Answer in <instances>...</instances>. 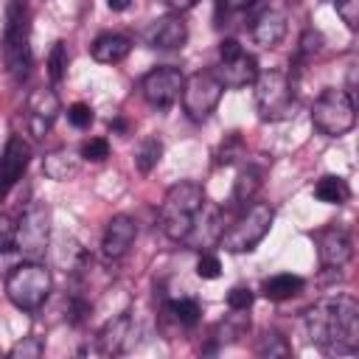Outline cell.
I'll list each match as a JSON object with an SVG mask.
<instances>
[{
	"mask_svg": "<svg viewBox=\"0 0 359 359\" xmlns=\"http://www.w3.org/2000/svg\"><path fill=\"white\" fill-rule=\"evenodd\" d=\"M168 314H171L180 325L194 328V325L199 323L202 309H199V303H196V300H191V297H177V300H171V303H168Z\"/></svg>",
	"mask_w": 359,
	"mask_h": 359,
	"instance_id": "cell-25",
	"label": "cell"
},
{
	"mask_svg": "<svg viewBox=\"0 0 359 359\" xmlns=\"http://www.w3.org/2000/svg\"><path fill=\"white\" fill-rule=\"evenodd\" d=\"M255 353L258 356H289L292 353V348H289V342H286V337H280L278 331H266L261 339H258V345H255Z\"/></svg>",
	"mask_w": 359,
	"mask_h": 359,
	"instance_id": "cell-26",
	"label": "cell"
},
{
	"mask_svg": "<svg viewBox=\"0 0 359 359\" xmlns=\"http://www.w3.org/2000/svg\"><path fill=\"white\" fill-rule=\"evenodd\" d=\"M182 84H185V76L171 67V65H160L154 70H149L140 81V93L146 98V104L157 107V109H168L171 104L180 101L182 95Z\"/></svg>",
	"mask_w": 359,
	"mask_h": 359,
	"instance_id": "cell-11",
	"label": "cell"
},
{
	"mask_svg": "<svg viewBox=\"0 0 359 359\" xmlns=\"http://www.w3.org/2000/svg\"><path fill=\"white\" fill-rule=\"evenodd\" d=\"M79 154H81V160L101 163V160H107V157H109V143H107V137H90V140H84V143H81Z\"/></svg>",
	"mask_w": 359,
	"mask_h": 359,
	"instance_id": "cell-29",
	"label": "cell"
},
{
	"mask_svg": "<svg viewBox=\"0 0 359 359\" xmlns=\"http://www.w3.org/2000/svg\"><path fill=\"white\" fill-rule=\"evenodd\" d=\"M67 121H70V126H76V129H90V123H93V109H90V104H84V101L70 104V107H67Z\"/></svg>",
	"mask_w": 359,
	"mask_h": 359,
	"instance_id": "cell-30",
	"label": "cell"
},
{
	"mask_svg": "<svg viewBox=\"0 0 359 359\" xmlns=\"http://www.w3.org/2000/svg\"><path fill=\"white\" fill-rule=\"evenodd\" d=\"M129 50H132V39L123 36V34H112V31L95 36V42L90 45L93 59L101 62V65H118L129 56Z\"/></svg>",
	"mask_w": 359,
	"mask_h": 359,
	"instance_id": "cell-19",
	"label": "cell"
},
{
	"mask_svg": "<svg viewBox=\"0 0 359 359\" xmlns=\"http://www.w3.org/2000/svg\"><path fill=\"white\" fill-rule=\"evenodd\" d=\"M272 219H275V213H272V208L266 202H252L227 230H222V236H219L222 250H227V252H250V250H255L266 238V233L272 227Z\"/></svg>",
	"mask_w": 359,
	"mask_h": 359,
	"instance_id": "cell-6",
	"label": "cell"
},
{
	"mask_svg": "<svg viewBox=\"0 0 359 359\" xmlns=\"http://www.w3.org/2000/svg\"><path fill=\"white\" fill-rule=\"evenodd\" d=\"M50 286H53L50 269L39 261H22L6 275V297L22 311L42 309L50 294Z\"/></svg>",
	"mask_w": 359,
	"mask_h": 359,
	"instance_id": "cell-4",
	"label": "cell"
},
{
	"mask_svg": "<svg viewBox=\"0 0 359 359\" xmlns=\"http://www.w3.org/2000/svg\"><path fill=\"white\" fill-rule=\"evenodd\" d=\"M303 278L300 275H292V272H280V275H272V278H266L264 280V286H261V292H264V297H269V300H292V297H297L300 292H303Z\"/></svg>",
	"mask_w": 359,
	"mask_h": 359,
	"instance_id": "cell-21",
	"label": "cell"
},
{
	"mask_svg": "<svg viewBox=\"0 0 359 359\" xmlns=\"http://www.w3.org/2000/svg\"><path fill=\"white\" fill-rule=\"evenodd\" d=\"M205 208H208V199H205V188L199 182L182 180V182L171 185L160 205L163 233L171 241H188L194 236V230L199 227Z\"/></svg>",
	"mask_w": 359,
	"mask_h": 359,
	"instance_id": "cell-2",
	"label": "cell"
},
{
	"mask_svg": "<svg viewBox=\"0 0 359 359\" xmlns=\"http://www.w3.org/2000/svg\"><path fill=\"white\" fill-rule=\"evenodd\" d=\"M306 334L328 353H356L359 303L351 294H337L314 303L306 311Z\"/></svg>",
	"mask_w": 359,
	"mask_h": 359,
	"instance_id": "cell-1",
	"label": "cell"
},
{
	"mask_svg": "<svg viewBox=\"0 0 359 359\" xmlns=\"http://www.w3.org/2000/svg\"><path fill=\"white\" fill-rule=\"evenodd\" d=\"M252 84L261 121H286L294 112V87L283 70L258 73Z\"/></svg>",
	"mask_w": 359,
	"mask_h": 359,
	"instance_id": "cell-7",
	"label": "cell"
},
{
	"mask_svg": "<svg viewBox=\"0 0 359 359\" xmlns=\"http://www.w3.org/2000/svg\"><path fill=\"white\" fill-rule=\"evenodd\" d=\"M59 112H62V104H59V95L50 87L34 90L28 95V104H25V126H28V132L36 140H42L50 132V126L56 123Z\"/></svg>",
	"mask_w": 359,
	"mask_h": 359,
	"instance_id": "cell-12",
	"label": "cell"
},
{
	"mask_svg": "<svg viewBox=\"0 0 359 359\" xmlns=\"http://www.w3.org/2000/svg\"><path fill=\"white\" fill-rule=\"evenodd\" d=\"M50 241V208L45 202H31L25 213L17 219V241L14 247L25 261H39Z\"/></svg>",
	"mask_w": 359,
	"mask_h": 359,
	"instance_id": "cell-8",
	"label": "cell"
},
{
	"mask_svg": "<svg viewBox=\"0 0 359 359\" xmlns=\"http://www.w3.org/2000/svg\"><path fill=\"white\" fill-rule=\"evenodd\" d=\"M132 337V314L129 311H121L118 317H112L95 337L98 342V351L107 353V356H115L121 351H126V342Z\"/></svg>",
	"mask_w": 359,
	"mask_h": 359,
	"instance_id": "cell-18",
	"label": "cell"
},
{
	"mask_svg": "<svg viewBox=\"0 0 359 359\" xmlns=\"http://www.w3.org/2000/svg\"><path fill=\"white\" fill-rule=\"evenodd\" d=\"M300 45H303V48H300L303 53H317V50H320V45H323V36H320V34H311V31H309V34H306V36L300 39Z\"/></svg>",
	"mask_w": 359,
	"mask_h": 359,
	"instance_id": "cell-36",
	"label": "cell"
},
{
	"mask_svg": "<svg viewBox=\"0 0 359 359\" xmlns=\"http://www.w3.org/2000/svg\"><path fill=\"white\" fill-rule=\"evenodd\" d=\"M286 14L280 8H264L255 14L252 25H250V36L255 45L261 48H278L286 36Z\"/></svg>",
	"mask_w": 359,
	"mask_h": 359,
	"instance_id": "cell-17",
	"label": "cell"
},
{
	"mask_svg": "<svg viewBox=\"0 0 359 359\" xmlns=\"http://www.w3.org/2000/svg\"><path fill=\"white\" fill-rule=\"evenodd\" d=\"M31 163V146L22 140V135H11L0 154V196H6L25 174Z\"/></svg>",
	"mask_w": 359,
	"mask_h": 359,
	"instance_id": "cell-13",
	"label": "cell"
},
{
	"mask_svg": "<svg viewBox=\"0 0 359 359\" xmlns=\"http://www.w3.org/2000/svg\"><path fill=\"white\" fill-rule=\"evenodd\" d=\"M258 188H261V171L252 168V165H247V168L238 171V177H236V185H233V202L247 205V202L255 196Z\"/></svg>",
	"mask_w": 359,
	"mask_h": 359,
	"instance_id": "cell-23",
	"label": "cell"
},
{
	"mask_svg": "<svg viewBox=\"0 0 359 359\" xmlns=\"http://www.w3.org/2000/svg\"><path fill=\"white\" fill-rule=\"evenodd\" d=\"M17 241V219L8 213H0V255L8 252Z\"/></svg>",
	"mask_w": 359,
	"mask_h": 359,
	"instance_id": "cell-33",
	"label": "cell"
},
{
	"mask_svg": "<svg viewBox=\"0 0 359 359\" xmlns=\"http://www.w3.org/2000/svg\"><path fill=\"white\" fill-rule=\"evenodd\" d=\"M160 157H163V143H160V137H143L140 146H137V151H135V165H137L140 174H149V171L160 163Z\"/></svg>",
	"mask_w": 359,
	"mask_h": 359,
	"instance_id": "cell-24",
	"label": "cell"
},
{
	"mask_svg": "<svg viewBox=\"0 0 359 359\" xmlns=\"http://www.w3.org/2000/svg\"><path fill=\"white\" fill-rule=\"evenodd\" d=\"M196 275L205 278V280L219 278V275H222V261H219V255H213V252H202V255L196 258Z\"/></svg>",
	"mask_w": 359,
	"mask_h": 359,
	"instance_id": "cell-31",
	"label": "cell"
},
{
	"mask_svg": "<svg viewBox=\"0 0 359 359\" xmlns=\"http://www.w3.org/2000/svg\"><path fill=\"white\" fill-rule=\"evenodd\" d=\"M168 3V8L171 11H177V14H182V11H188V8H194L199 0H165Z\"/></svg>",
	"mask_w": 359,
	"mask_h": 359,
	"instance_id": "cell-37",
	"label": "cell"
},
{
	"mask_svg": "<svg viewBox=\"0 0 359 359\" xmlns=\"http://www.w3.org/2000/svg\"><path fill=\"white\" fill-rule=\"evenodd\" d=\"M3 56L8 76L22 81L31 73V11L25 0H8L3 28Z\"/></svg>",
	"mask_w": 359,
	"mask_h": 359,
	"instance_id": "cell-3",
	"label": "cell"
},
{
	"mask_svg": "<svg viewBox=\"0 0 359 359\" xmlns=\"http://www.w3.org/2000/svg\"><path fill=\"white\" fill-rule=\"evenodd\" d=\"M314 196H317L320 202H325V205H342V202H348L351 188H348V182H345L342 177H337V174H325V177L317 180V185H314Z\"/></svg>",
	"mask_w": 359,
	"mask_h": 359,
	"instance_id": "cell-22",
	"label": "cell"
},
{
	"mask_svg": "<svg viewBox=\"0 0 359 359\" xmlns=\"http://www.w3.org/2000/svg\"><path fill=\"white\" fill-rule=\"evenodd\" d=\"M107 6H109L112 11H126V8L132 6V0H107Z\"/></svg>",
	"mask_w": 359,
	"mask_h": 359,
	"instance_id": "cell-38",
	"label": "cell"
},
{
	"mask_svg": "<svg viewBox=\"0 0 359 359\" xmlns=\"http://www.w3.org/2000/svg\"><path fill=\"white\" fill-rule=\"evenodd\" d=\"M135 238H137V224H135V219L126 216V213L112 216V219L107 222L104 238H101V252H104V258H109V261L123 258V255L132 250Z\"/></svg>",
	"mask_w": 359,
	"mask_h": 359,
	"instance_id": "cell-15",
	"label": "cell"
},
{
	"mask_svg": "<svg viewBox=\"0 0 359 359\" xmlns=\"http://www.w3.org/2000/svg\"><path fill=\"white\" fill-rule=\"evenodd\" d=\"M109 129H115V132H126V121H121V118H118V121H112V123H109Z\"/></svg>",
	"mask_w": 359,
	"mask_h": 359,
	"instance_id": "cell-39",
	"label": "cell"
},
{
	"mask_svg": "<svg viewBox=\"0 0 359 359\" xmlns=\"http://www.w3.org/2000/svg\"><path fill=\"white\" fill-rule=\"evenodd\" d=\"M143 39L149 48L154 50H177L185 45L188 39V28L180 17L168 14V17H157L146 31H143Z\"/></svg>",
	"mask_w": 359,
	"mask_h": 359,
	"instance_id": "cell-16",
	"label": "cell"
},
{
	"mask_svg": "<svg viewBox=\"0 0 359 359\" xmlns=\"http://www.w3.org/2000/svg\"><path fill=\"white\" fill-rule=\"evenodd\" d=\"M216 3H219V11H224V14H238V11L252 8L258 0H216Z\"/></svg>",
	"mask_w": 359,
	"mask_h": 359,
	"instance_id": "cell-35",
	"label": "cell"
},
{
	"mask_svg": "<svg viewBox=\"0 0 359 359\" xmlns=\"http://www.w3.org/2000/svg\"><path fill=\"white\" fill-rule=\"evenodd\" d=\"M222 87L227 90H241L255 81L258 76V62L252 53L241 48L238 39H222L219 42V67L213 70Z\"/></svg>",
	"mask_w": 359,
	"mask_h": 359,
	"instance_id": "cell-10",
	"label": "cell"
},
{
	"mask_svg": "<svg viewBox=\"0 0 359 359\" xmlns=\"http://www.w3.org/2000/svg\"><path fill=\"white\" fill-rule=\"evenodd\" d=\"M311 123L328 135V137H339L345 132L353 129L356 123V104L353 95L342 87H328L323 90L314 104H311Z\"/></svg>",
	"mask_w": 359,
	"mask_h": 359,
	"instance_id": "cell-5",
	"label": "cell"
},
{
	"mask_svg": "<svg viewBox=\"0 0 359 359\" xmlns=\"http://www.w3.org/2000/svg\"><path fill=\"white\" fill-rule=\"evenodd\" d=\"M79 168H81V154H76L70 149H56V151L45 154V160H42V171L56 182H65V180L76 177Z\"/></svg>",
	"mask_w": 359,
	"mask_h": 359,
	"instance_id": "cell-20",
	"label": "cell"
},
{
	"mask_svg": "<svg viewBox=\"0 0 359 359\" xmlns=\"http://www.w3.org/2000/svg\"><path fill=\"white\" fill-rule=\"evenodd\" d=\"M222 93H224V87H222V81L216 79L213 70H199V73L188 76L185 84H182V95H180L185 115L196 123L208 121L210 112L219 107Z\"/></svg>",
	"mask_w": 359,
	"mask_h": 359,
	"instance_id": "cell-9",
	"label": "cell"
},
{
	"mask_svg": "<svg viewBox=\"0 0 359 359\" xmlns=\"http://www.w3.org/2000/svg\"><path fill=\"white\" fill-rule=\"evenodd\" d=\"M317 255H320V264L323 266H331V269H339L351 261L353 255V241H351V233L339 224H331L325 230L317 233Z\"/></svg>",
	"mask_w": 359,
	"mask_h": 359,
	"instance_id": "cell-14",
	"label": "cell"
},
{
	"mask_svg": "<svg viewBox=\"0 0 359 359\" xmlns=\"http://www.w3.org/2000/svg\"><path fill=\"white\" fill-rule=\"evenodd\" d=\"M334 8L351 31L359 28V0H334Z\"/></svg>",
	"mask_w": 359,
	"mask_h": 359,
	"instance_id": "cell-34",
	"label": "cell"
},
{
	"mask_svg": "<svg viewBox=\"0 0 359 359\" xmlns=\"http://www.w3.org/2000/svg\"><path fill=\"white\" fill-rule=\"evenodd\" d=\"M48 73H50V81L59 84L67 73V45L65 42H53L50 53H48Z\"/></svg>",
	"mask_w": 359,
	"mask_h": 359,
	"instance_id": "cell-27",
	"label": "cell"
},
{
	"mask_svg": "<svg viewBox=\"0 0 359 359\" xmlns=\"http://www.w3.org/2000/svg\"><path fill=\"white\" fill-rule=\"evenodd\" d=\"M42 353H45V342H42L39 337H22V339L14 342L11 351H8L11 359H39Z\"/></svg>",
	"mask_w": 359,
	"mask_h": 359,
	"instance_id": "cell-28",
	"label": "cell"
},
{
	"mask_svg": "<svg viewBox=\"0 0 359 359\" xmlns=\"http://www.w3.org/2000/svg\"><path fill=\"white\" fill-rule=\"evenodd\" d=\"M252 300H255V294H252L250 286H233V289L227 292V306H230V311H247V309L252 306Z\"/></svg>",
	"mask_w": 359,
	"mask_h": 359,
	"instance_id": "cell-32",
	"label": "cell"
}]
</instances>
